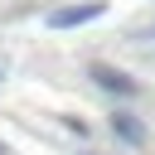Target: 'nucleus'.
<instances>
[{
	"label": "nucleus",
	"mask_w": 155,
	"mask_h": 155,
	"mask_svg": "<svg viewBox=\"0 0 155 155\" xmlns=\"http://www.w3.org/2000/svg\"><path fill=\"white\" fill-rule=\"evenodd\" d=\"M102 15H107V5H102V0L63 5V10H53V15H48V29H78V24H92V19H102Z\"/></svg>",
	"instance_id": "f257e3e1"
},
{
	"label": "nucleus",
	"mask_w": 155,
	"mask_h": 155,
	"mask_svg": "<svg viewBox=\"0 0 155 155\" xmlns=\"http://www.w3.org/2000/svg\"><path fill=\"white\" fill-rule=\"evenodd\" d=\"M111 131H116V140H126V145H136V150L150 140V136H145V126H140L131 111H116V116H111Z\"/></svg>",
	"instance_id": "7ed1b4c3"
},
{
	"label": "nucleus",
	"mask_w": 155,
	"mask_h": 155,
	"mask_svg": "<svg viewBox=\"0 0 155 155\" xmlns=\"http://www.w3.org/2000/svg\"><path fill=\"white\" fill-rule=\"evenodd\" d=\"M87 73H92V82H97L102 92H116V97H136V92H140V87H136L121 68H111V63H92Z\"/></svg>",
	"instance_id": "f03ea898"
}]
</instances>
